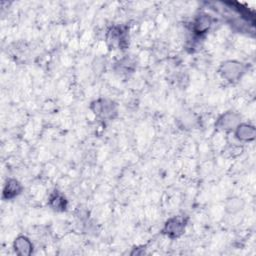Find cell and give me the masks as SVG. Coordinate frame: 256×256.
Here are the masks:
<instances>
[{
    "label": "cell",
    "instance_id": "obj_7",
    "mask_svg": "<svg viewBox=\"0 0 256 256\" xmlns=\"http://www.w3.org/2000/svg\"><path fill=\"white\" fill-rule=\"evenodd\" d=\"M12 248L15 254L19 256H29L33 253L34 245L27 236L19 235L14 239Z\"/></svg>",
    "mask_w": 256,
    "mask_h": 256
},
{
    "label": "cell",
    "instance_id": "obj_11",
    "mask_svg": "<svg viewBox=\"0 0 256 256\" xmlns=\"http://www.w3.org/2000/svg\"><path fill=\"white\" fill-rule=\"evenodd\" d=\"M135 69V63L132 59L125 57L115 63V71L119 74H129L132 73Z\"/></svg>",
    "mask_w": 256,
    "mask_h": 256
},
{
    "label": "cell",
    "instance_id": "obj_10",
    "mask_svg": "<svg viewBox=\"0 0 256 256\" xmlns=\"http://www.w3.org/2000/svg\"><path fill=\"white\" fill-rule=\"evenodd\" d=\"M48 206L53 211L63 212V211H66V209H67L68 200L66 199V197L61 192L55 190L49 196Z\"/></svg>",
    "mask_w": 256,
    "mask_h": 256
},
{
    "label": "cell",
    "instance_id": "obj_1",
    "mask_svg": "<svg viewBox=\"0 0 256 256\" xmlns=\"http://www.w3.org/2000/svg\"><path fill=\"white\" fill-rule=\"evenodd\" d=\"M90 109L93 114L101 120H112L118 114L117 104L113 100L107 98L94 100L90 105Z\"/></svg>",
    "mask_w": 256,
    "mask_h": 256
},
{
    "label": "cell",
    "instance_id": "obj_3",
    "mask_svg": "<svg viewBox=\"0 0 256 256\" xmlns=\"http://www.w3.org/2000/svg\"><path fill=\"white\" fill-rule=\"evenodd\" d=\"M188 218L186 216H173L169 218L162 229V233L170 239L181 237L186 230Z\"/></svg>",
    "mask_w": 256,
    "mask_h": 256
},
{
    "label": "cell",
    "instance_id": "obj_2",
    "mask_svg": "<svg viewBox=\"0 0 256 256\" xmlns=\"http://www.w3.org/2000/svg\"><path fill=\"white\" fill-rule=\"evenodd\" d=\"M218 72L224 80L234 83L245 74L246 66L236 60H227L220 65Z\"/></svg>",
    "mask_w": 256,
    "mask_h": 256
},
{
    "label": "cell",
    "instance_id": "obj_4",
    "mask_svg": "<svg viewBox=\"0 0 256 256\" xmlns=\"http://www.w3.org/2000/svg\"><path fill=\"white\" fill-rule=\"evenodd\" d=\"M107 42L113 48L126 49L128 46V31L124 26H113L107 32Z\"/></svg>",
    "mask_w": 256,
    "mask_h": 256
},
{
    "label": "cell",
    "instance_id": "obj_8",
    "mask_svg": "<svg viewBox=\"0 0 256 256\" xmlns=\"http://www.w3.org/2000/svg\"><path fill=\"white\" fill-rule=\"evenodd\" d=\"M23 191L22 184L15 178H8L4 184L2 198L3 200H12L18 197Z\"/></svg>",
    "mask_w": 256,
    "mask_h": 256
},
{
    "label": "cell",
    "instance_id": "obj_12",
    "mask_svg": "<svg viewBox=\"0 0 256 256\" xmlns=\"http://www.w3.org/2000/svg\"><path fill=\"white\" fill-rule=\"evenodd\" d=\"M244 201L239 197H230L225 202V210L229 214H236L244 208Z\"/></svg>",
    "mask_w": 256,
    "mask_h": 256
},
{
    "label": "cell",
    "instance_id": "obj_9",
    "mask_svg": "<svg viewBox=\"0 0 256 256\" xmlns=\"http://www.w3.org/2000/svg\"><path fill=\"white\" fill-rule=\"evenodd\" d=\"M233 131L235 138L240 142H250L256 135L255 127L248 123H239Z\"/></svg>",
    "mask_w": 256,
    "mask_h": 256
},
{
    "label": "cell",
    "instance_id": "obj_5",
    "mask_svg": "<svg viewBox=\"0 0 256 256\" xmlns=\"http://www.w3.org/2000/svg\"><path fill=\"white\" fill-rule=\"evenodd\" d=\"M241 123V116L234 111H227L220 115L215 122V128L220 131L234 130Z\"/></svg>",
    "mask_w": 256,
    "mask_h": 256
},
{
    "label": "cell",
    "instance_id": "obj_6",
    "mask_svg": "<svg viewBox=\"0 0 256 256\" xmlns=\"http://www.w3.org/2000/svg\"><path fill=\"white\" fill-rule=\"evenodd\" d=\"M212 23L213 19L210 15L206 13H201L194 19L192 23V31L196 36L200 37L210 30Z\"/></svg>",
    "mask_w": 256,
    "mask_h": 256
}]
</instances>
